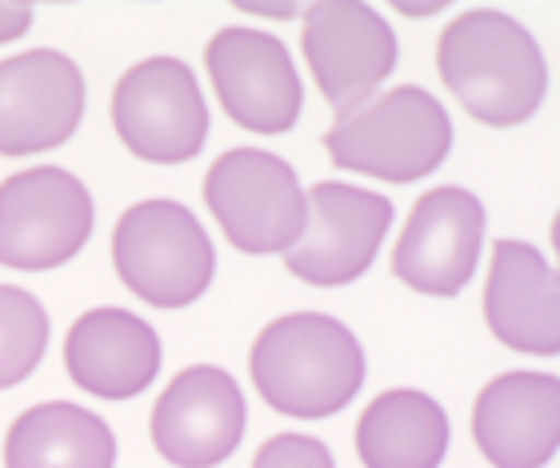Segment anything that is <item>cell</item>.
<instances>
[{"instance_id":"obj_14","label":"cell","mask_w":560,"mask_h":468,"mask_svg":"<svg viewBox=\"0 0 560 468\" xmlns=\"http://www.w3.org/2000/svg\"><path fill=\"white\" fill-rule=\"evenodd\" d=\"M472 441L492 468H545L560 445V381L552 373H504L480 388Z\"/></svg>"},{"instance_id":"obj_3","label":"cell","mask_w":560,"mask_h":468,"mask_svg":"<svg viewBox=\"0 0 560 468\" xmlns=\"http://www.w3.org/2000/svg\"><path fill=\"white\" fill-rule=\"evenodd\" d=\"M325 149L337 168L409 185L436 173L453 149V120L432 93L400 84L369 96L349 113H337L325 132Z\"/></svg>"},{"instance_id":"obj_6","label":"cell","mask_w":560,"mask_h":468,"mask_svg":"<svg viewBox=\"0 0 560 468\" xmlns=\"http://www.w3.org/2000/svg\"><path fill=\"white\" fill-rule=\"evenodd\" d=\"M93 197L81 176L57 164L0 180V265L48 272L69 265L93 236Z\"/></svg>"},{"instance_id":"obj_23","label":"cell","mask_w":560,"mask_h":468,"mask_svg":"<svg viewBox=\"0 0 560 468\" xmlns=\"http://www.w3.org/2000/svg\"><path fill=\"white\" fill-rule=\"evenodd\" d=\"M397 9L405 12V16H409V12H412V16H424V12H436L441 4H397Z\"/></svg>"},{"instance_id":"obj_9","label":"cell","mask_w":560,"mask_h":468,"mask_svg":"<svg viewBox=\"0 0 560 468\" xmlns=\"http://www.w3.org/2000/svg\"><path fill=\"white\" fill-rule=\"evenodd\" d=\"M304 60L328 105L349 113L397 69V36L373 4L325 0L304 12Z\"/></svg>"},{"instance_id":"obj_22","label":"cell","mask_w":560,"mask_h":468,"mask_svg":"<svg viewBox=\"0 0 560 468\" xmlns=\"http://www.w3.org/2000/svg\"><path fill=\"white\" fill-rule=\"evenodd\" d=\"M245 12H260V16H280V21H289L296 16V4H241Z\"/></svg>"},{"instance_id":"obj_8","label":"cell","mask_w":560,"mask_h":468,"mask_svg":"<svg viewBox=\"0 0 560 468\" xmlns=\"http://www.w3.org/2000/svg\"><path fill=\"white\" fill-rule=\"evenodd\" d=\"M308 200L301 241L284 253V269L316 289H340L373 269L381 241L393 229V200L340 180H320Z\"/></svg>"},{"instance_id":"obj_2","label":"cell","mask_w":560,"mask_h":468,"mask_svg":"<svg viewBox=\"0 0 560 468\" xmlns=\"http://www.w3.org/2000/svg\"><path fill=\"white\" fill-rule=\"evenodd\" d=\"M248 373L277 412L292 421H325L361 393L364 349L337 316L289 313L260 328Z\"/></svg>"},{"instance_id":"obj_10","label":"cell","mask_w":560,"mask_h":468,"mask_svg":"<svg viewBox=\"0 0 560 468\" xmlns=\"http://www.w3.org/2000/svg\"><path fill=\"white\" fill-rule=\"evenodd\" d=\"M217 101L241 129L280 137L301 117L304 89L284 40L257 28H221L205 48Z\"/></svg>"},{"instance_id":"obj_20","label":"cell","mask_w":560,"mask_h":468,"mask_svg":"<svg viewBox=\"0 0 560 468\" xmlns=\"http://www.w3.org/2000/svg\"><path fill=\"white\" fill-rule=\"evenodd\" d=\"M253 468H337L325 441L304 433H280L257 448Z\"/></svg>"},{"instance_id":"obj_18","label":"cell","mask_w":560,"mask_h":468,"mask_svg":"<svg viewBox=\"0 0 560 468\" xmlns=\"http://www.w3.org/2000/svg\"><path fill=\"white\" fill-rule=\"evenodd\" d=\"M444 453L448 417L417 388H388L357 421V457L364 468H441Z\"/></svg>"},{"instance_id":"obj_17","label":"cell","mask_w":560,"mask_h":468,"mask_svg":"<svg viewBox=\"0 0 560 468\" xmlns=\"http://www.w3.org/2000/svg\"><path fill=\"white\" fill-rule=\"evenodd\" d=\"M9 468H113L117 436L96 412L72 400H45L24 409L4 436Z\"/></svg>"},{"instance_id":"obj_21","label":"cell","mask_w":560,"mask_h":468,"mask_svg":"<svg viewBox=\"0 0 560 468\" xmlns=\"http://www.w3.org/2000/svg\"><path fill=\"white\" fill-rule=\"evenodd\" d=\"M28 24H33V4H24V0H0V45L21 40L28 33Z\"/></svg>"},{"instance_id":"obj_16","label":"cell","mask_w":560,"mask_h":468,"mask_svg":"<svg viewBox=\"0 0 560 468\" xmlns=\"http://www.w3.org/2000/svg\"><path fill=\"white\" fill-rule=\"evenodd\" d=\"M72 385L101 400H132L161 373V337L129 308H89L65 337Z\"/></svg>"},{"instance_id":"obj_15","label":"cell","mask_w":560,"mask_h":468,"mask_svg":"<svg viewBox=\"0 0 560 468\" xmlns=\"http://www.w3.org/2000/svg\"><path fill=\"white\" fill-rule=\"evenodd\" d=\"M485 320L513 352L557 356L560 349V277L528 241H497L485 284Z\"/></svg>"},{"instance_id":"obj_5","label":"cell","mask_w":560,"mask_h":468,"mask_svg":"<svg viewBox=\"0 0 560 468\" xmlns=\"http://www.w3.org/2000/svg\"><path fill=\"white\" fill-rule=\"evenodd\" d=\"M205 204L229 245L248 257L289 253L308 221L296 168L265 149H229L217 156L205 173Z\"/></svg>"},{"instance_id":"obj_19","label":"cell","mask_w":560,"mask_h":468,"mask_svg":"<svg viewBox=\"0 0 560 468\" xmlns=\"http://www.w3.org/2000/svg\"><path fill=\"white\" fill-rule=\"evenodd\" d=\"M48 349V313L33 293L0 284V393L21 385Z\"/></svg>"},{"instance_id":"obj_1","label":"cell","mask_w":560,"mask_h":468,"mask_svg":"<svg viewBox=\"0 0 560 468\" xmlns=\"http://www.w3.org/2000/svg\"><path fill=\"white\" fill-rule=\"evenodd\" d=\"M436 69L468 117L492 129L537 117L549 84L533 33L501 9L460 12L441 33Z\"/></svg>"},{"instance_id":"obj_11","label":"cell","mask_w":560,"mask_h":468,"mask_svg":"<svg viewBox=\"0 0 560 468\" xmlns=\"http://www.w3.org/2000/svg\"><path fill=\"white\" fill-rule=\"evenodd\" d=\"M152 445L176 468H217L245 441L248 405L233 373L192 364L168 381L152 409Z\"/></svg>"},{"instance_id":"obj_7","label":"cell","mask_w":560,"mask_h":468,"mask_svg":"<svg viewBox=\"0 0 560 468\" xmlns=\"http://www.w3.org/2000/svg\"><path fill=\"white\" fill-rule=\"evenodd\" d=\"M113 129L140 161H192L209 137V105L192 69L176 57H149L132 65L113 89Z\"/></svg>"},{"instance_id":"obj_4","label":"cell","mask_w":560,"mask_h":468,"mask_svg":"<svg viewBox=\"0 0 560 468\" xmlns=\"http://www.w3.org/2000/svg\"><path fill=\"white\" fill-rule=\"evenodd\" d=\"M113 265L144 305L185 308L209 293L217 248L180 200H140L113 229Z\"/></svg>"},{"instance_id":"obj_13","label":"cell","mask_w":560,"mask_h":468,"mask_svg":"<svg viewBox=\"0 0 560 468\" xmlns=\"http://www.w3.org/2000/svg\"><path fill=\"white\" fill-rule=\"evenodd\" d=\"M84 77L57 48L0 60V156L57 149L81 129Z\"/></svg>"},{"instance_id":"obj_12","label":"cell","mask_w":560,"mask_h":468,"mask_svg":"<svg viewBox=\"0 0 560 468\" xmlns=\"http://www.w3.org/2000/svg\"><path fill=\"white\" fill-rule=\"evenodd\" d=\"M485 245V204L468 188H429L412 204L409 224L393 248V272L412 293L456 296L472 281Z\"/></svg>"}]
</instances>
